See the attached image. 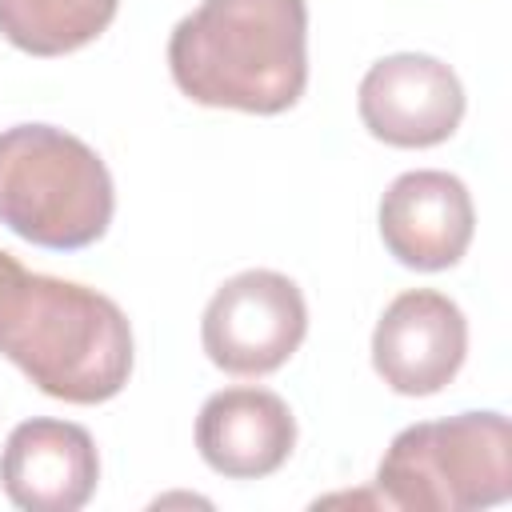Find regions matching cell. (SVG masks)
Here are the masks:
<instances>
[{"label": "cell", "instance_id": "cell-2", "mask_svg": "<svg viewBox=\"0 0 512 512\" xmlns=\"http://www.w3.org/2000/svg\"><path fill=\"white\" fill-rule=\"evenodd\" d=\"M168 72L204 108L288 112L308 88V4L204 0L172 28Z\"/></svg>", "mask_w": 512, "mask_h": 512}, {"label": "cell", "instance_id": "cell-10", "mask_svg": "<svg viewBox=\"0 0 512 512\" xmlns=\"http://www.w3.org/2000/svg\"><path fill=\"white\" fill-rule=\"evenodd\" d=\"M204 464L228 480H260L284 468L296 448V416L268 388H220L196 416Z\"/></svg>", "mask_w": 512, "mask_h": 512}, {"label": "cell", "instance_id": "cell-11", "mask_svg": "<svg viewBox=\"0 0 512 512\" xmlns=\"http://www.w3.org/2000/svg\"><path fill=\"white\" fill-rule=\"evenodd\" d=\"M120 0H0V36L28 56H68L92 44Z\"/></svg>", "mask_w": 512, "mask_h": 512}, {"label": "cell", "instance_id": "cell-8", "mask_svg": "<svg viewBox=\"0 0 512 512\" xmlns=\"http://www.w3.org/2000/svg\"><path fill=\"white\" fill-rule=\"evenodd\" d=\"M476 232V208L460 176L440 168L404 172L380 200L384 248L416 272H444L460 264Z\"/></svg>", "mask_w": 512, "mask_h": 512}, {"label": "cell", "instance_id": "cell-5", "mask_svg": "<svg viewBox=\"0 0 512 512\" xmlns=\"http://www.w3.org/2000/svg\"><path fill=\"white\" fill-rule=\"evenodd\" d=\"M308 332V304L296 280L248 268L224 280L200 320L208 360L228 376H268L292 360Z\"/></svg>", "mask_w": 512, "mask_h": 512}, {"label": "cell", "instance_id": "cell-1", "mask_svg": "<svg viewBox=\"0 0 512 512\" xmlns=\"http://www.w3.org/2000/svg\"><path fill=\"white\" fill-rule=\"evenodd\" d=\"M0 352L44 396L104 404L132 376V324L112 296L28 272L0 248Z\"/></svg>", "mask_w": 512, "mask_h": 512}, {"label": "cell", "instance_id": "cell-6", "mask_svg": "<svg viewBox=\"0 0 512 512\" xmlns=\"http://www.w3.org/2000/svg\"><path fill=\"white\" fill-rule=\"evenodd\" d=\"M356 112L392 148H436L464 120V84L436 56L396 52L364 72Z\"/></svg>", "mask_w": 512, "mask_h": 512}, {"label": "cell", "instance_id": "cell-3", "mask_svg": "<svg viewBox=\"0 0 512 512\" xmlns=\"http://www.w3.org/2000/svg\"><path fill=\"white\" fill-rule=\"evenodd\" d=\"M116 212L108 164L52 124L0 132V224L40 248H88Z\"/></svg>", "mask_w": 512, "mask_h": 512}, {"label": "cell", "instance_id": "cell-4", "mask_svg": "<svg viewBox=\"0 0 512 512\" xmlns=\"http://www.w3.org/2000/svg\"><path fill=\"white\" fill-rule=\"evenodd\" d=\"M384 508L472 512L512 496V424L500 412L424 420L388 444L376 468Z\"/></svg>", "mask_w": 512, "mask_h": 512}, {"label": "cell", "instance_id": "cell-9", "mask_svg": "<svg viewBox=\"0 0 512 512\" xmlns=\"http://www.w3.org/2000/svg\"><path fill=\"white\" fill-rule=\"evenodd\" d=\"M100 484V452L88 428L36 416L8 432L0 488L24 512H76Z\"/></svg>", "mask_w": 512, "mask_h": 512}, {"label": "cell", "instance_id": "cell-7", "mask_svg": "<svg viewBox=\"0 0 512 512\" xmlns=\"http://www.w3.org/2000/svg\"><path fill=\"white\" fill-rule=\"evenodd\" d=\"M468 356V320L436 288L400 292L376 320L372 368L400 396H432L456 380Z\"/></svg>", "mask_w": 512, "mask_h": 512}]
</instances>
